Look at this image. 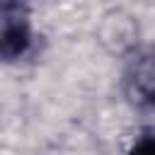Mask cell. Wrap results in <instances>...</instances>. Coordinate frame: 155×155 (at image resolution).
I'll return each mask as SVG.
<instances>
[{"mask_svg":"<svg viewBox=\"0 0 155 155\" xmlns=\"http://www.w3.org/2000/svg\"><path fill=\"white\" fill-rule=\"evenodd\" d=\"M126 155H155V133H148V136H140Z\"/></svg>","mask_w":155,"mask_h":155,"instance_id":"3957f363","label":"cell"},{"mask_svg":"<svg viewBox=\"0 0 155 155\" xmlns=\"http://www.w3.org/2000/svg\"><path fill=\"white\" fill-rule=\"evenodd\" d=\"M0 2H2V0H0Z\"/></svg>","mask_w":155,"mask_h":155,"instance_id":"277c9868","label":"cell"},{"mask_svg":"<svg viewBox=\"0 0 155 155\" xmlns=\"http://www.w3.org/2000/svg\"><path fill=\"white\" fill-rule=\"evenodd\" d=\"M128 99L140 109L155 111V53L140 56L131 63L124 78Z\"/></svg>","mask_w":155,"mask_h":155,"instance_id":"7a4b0ae2","label":"cell"},{"mask_svg":"<svg viewBox=\"0 0 155 155\" xmlns=\"http://www.w3.org/2000/svg\"><path fill=\"white\" fill-rule=\"evenodd\" d=\"M34 29L24 0L0 2V61L15 63L31 51Z\"/></svg>","mask_w":155,"mask_h":155,"instance_id":"6da1fadb","label":"cell"}]
</instances>
